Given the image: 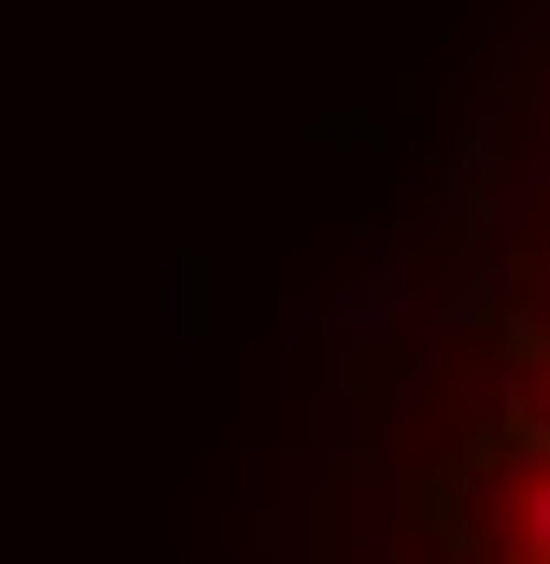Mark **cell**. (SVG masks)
Here are the masks:
<instances>
[{
  "label": "cell",
  "instance_id": "1",
  "mask_svg": "<svg viewBox=\"0 0 550 564\" xmlns=\"http://www.w3.org/2000/svg\"><path fill=\"white\" fill-rule=\"evenodd\" d=\"M410 564H550V254L508 282L481 381L410 480Z\"/></svg>",
  "mask_w": 550,
  "mask_h": 564
}]
</instances>
